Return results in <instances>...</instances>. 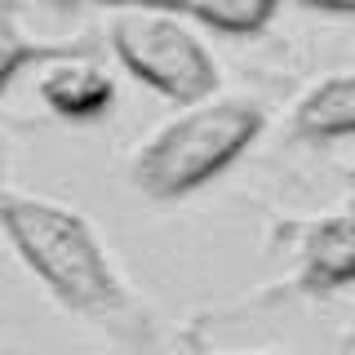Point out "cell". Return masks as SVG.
<instances>
[{
  "instance_id": "6da1fadb",
  "label": "cell",
  "mask_w": 355,
  "mask_h": 355,
  "mask_svg": "<svg viewBox=\"0 0 355 355\" xmlns=\"http://www.w3.org/2000/svg\"><path fill=\"white\" fill-rule=\"evenodd\" d=\"M0 236L67 315L103 329L107 338L133 351L151 342L147 311L129 293L94 222L53 196L14 187L5 178V147H0Z\"/></svg>"
},
{
  "instance_id": "7a4b0ae2",
  "label": "cell",
  "mask_w": 355,
  "mask_h": 355,
  "mask_svg": "<svg viewBox=\"0 0 355 355\" xmlns=\"http://www.w3.org/2000/svg\"><path fill=\"white\" fill-rule=\"evenodd\" d=\"M266 129V111L240 94H209L187 103L129 155V187L169 205L222 178Z\"/></svg>"
},
{
  "instance_id": "3957f363",
  "label": "cell",
  "mask_w": 355,
  "mask_h": 355,
  "mask_svg": "<svg viewBox=\"0 0 355 355\" xmlns=\"http://www.w3.org/2000/svg\"><path fill=\"white\" fill-rule=\"evenodd\" d=\"M107 49L116 53L120 71H129L151 94L187 107L218 94V62L196 36L187 14L169 9H111Z\"/></svg>"
},
{
  "instance_id": "277c9868",
  "label": "cell",
  "mask_w": 355,
  "mask_h": 355,
  "mask_svg": "<svg viewBox=\"0 0 355 355\" xmlns=\"http://www.w3.org/2000/svg\"><path fill=\"white\" fill-rule=\"evenodd\" d=\"M36 94L49 107V116L67 120V125H89V120H103L116 107V76L98 62V49L67 53V58L40 67Z\"/></svg>"
},
{
  "instance_id": "5b68a950",
  "label": "cell",
  "mask_w": 355,
  "mask_h": 355,
  "mask_svg": "<svg viewBox=\"0 0 355 355\" xmlns=\"http://www.w3.org/2000/svg\"><path fill=\"white\" fill-rule=\"evenodd\" d=\"M355 284V214H329L311 222L302 236L297 262V293H338Z\"/></svg>"
},
{
  "instance_id": "8992f818",
  "label": "cell",
  "mask_w": 355,
  "mask_h": 355,
  "mask_svg": "<svg viewBox=\"0 0 355 355\" xmlns=\"http://www.w3.org/2000/svg\"><path fill=\"white\" fill-rule=\"evenodd\" d=\"M288 129L302 142H338L355 138V71L324 76L297 98Z\"/></svg>"
},
{
  "instance_id": "52a82bcc",
  "label": "cell",
  "mask_w": 355,
  "mask_h": 355,
  "mask_svg": "<svg viewBox=\"0 0 355 355\" xmlns=\"http://www.w3.org/2000/svg\"><path fill=\"white\" fill-rule=\"evenodd\" d=\"M89 49H98V44L94 40H36V36H27L18 27L14 9L0 0V94L22 71H31V67H44L53 58H67V53H89Z\"/></svg>"
},
{
  "instance_id": "ba28073f",
  "label": "cell",
  "mask_w": 355,
  "mask_h": 355,
  "mask_svg": "<svg viewBox=\"0 0 355 355\" xmlns=\"http://www.w3.org/2000/svg\"><path fill=\"white\" fill-rule=\"evenodd\" d=\"M275 9H280V0H187L182 14L214 36L244 40V36H262L271 27Z\"/></svg>"
},
{
  "instance_id": "9c48e42d",
  "label": "cell",
  "mask_w": 355,
  "mask_h": 355,
  "mask_svg": "<svg viewBox=\"0 0 355 355\" xmlns=\"http://www.w3.org/2000/svg\"><path fill=\"white\" fill-rule=\"evenodd\" d=\"M85 5H98V9H169V14H182L187 0H85Z\"/></svg>"
},
{
  "instance_id": "30bf717a",
  "label": "cell",
  "mask_w": 355,
  "mask_h": 355,
  "mask_svg": "<svg viewBox=\"0 0 355 355\" xmlns=\"http://www.w3.org/2000/svg\"><path fill=\"white\" fill-rule=\"evenodd\" d=\"M302 9H315V14H333V18H355V0H293Z\"/></svg>"
},
{
  "instance_id": "8fae6325",
  "label": "cell",
  "mask_w": 355,
  "mask_h": 355,
  "mask_svg": "<svg viewBox=\"0 0 355 355\" xmlns=\"http://www.w3.org/2000/svg\"><path fill=\"white\" fill-rule=\"evenodd\" d=\"M222 355H284V351H222Z\"/></svg>"
}]
</instances>
